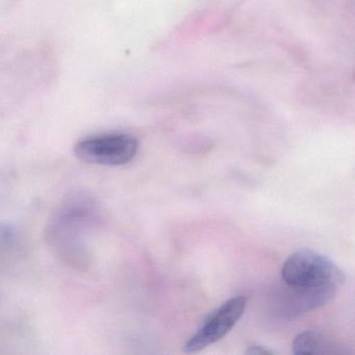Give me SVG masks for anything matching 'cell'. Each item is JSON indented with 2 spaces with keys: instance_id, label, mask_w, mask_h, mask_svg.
I'll return each instance as SVG.
<instances>
[{
  "instance_id": "6da1fadb",
  "label": "cell",
  "mask_w": 355,
  "mask_h": 355,
  "mask_svg": "<svg viewBox=\"0 0 355 355\" xmlns=\"http://www.w3.org/2000/svg\"><path fill=\"white\" fill-rule=\"evenodd\" d=\"M282 278L290 286L303 288H340L344 282V274L331 259L311 250L290 255L282 266Z\"/></svg>"
},
{
  "instance_id": "8992f818",
  "label": "cell",
  "mask_w": 355,
  "mask_h": 355,
  "mask_svg": "<svg viewBox=\"0 0 355 355\" xmlns=\"http://www.w3.org/2000/svg\"><path fill=\"white\" fill-rule=\"evenodd\" d=\"M248 354H259V355H263V354H272L271 350H268V349L263 348V347L261 346H253L251 347L249 350H247V352Z\"/></svg>"
},
{
  "instance_id": "3957f363",
  "label": "cell",
  "mask_w": 355,
  "mask_h": 355,
  "mask_svg": "<svg viewBox=\"0 0 355 355\" xmlns=\"http://www.w3.org/2000/svg\"><path fill=\"white\" fill-rule=\"evenodd\" d=\"M246 305L247 298L242 295L232 297L220 305L207 315L200 327L189 338L182 349L184 352L187 354L199 352L223 338L238 323Z\"/></svg>"
},
{
  "instance_id": "7a4b0ae2",
  "label": "cell",
  "mask_w": 355,
  "mask_h": 355,
  "mask_svg": "<svg viewBox=\"0 0 355 355\" xmlns=\"http://www.w3.org/2000/svg\"><path fill=\"white\" fill-rule=\"evenodd\" d=\"M138 148L136 137L124 132H110L83 139L74 147V155L86 163L121 166L136 157Z\"/></svg>"
},
{
  "instance_id": "277c9868",
  "label": "cell",
  "mask_w": 355,
  "mask_h": 355,
  "mask_svg": "<svg viewBox=\"0 0 355 355\" xmlns=\"http://www.w3.org/2000/svg\"><path fill=\"white\" fill-rule=\"evenodd\" d=\"M338 288H303L284 282L271 295V309L276 315L292 320L309 311L327 304L336 296Z\"/></svg>"
},
{
  "instance_id": "5b68a950",
  "label": "cell",
  "mask_w": 355,
  "mask_h": 355,
  "mask_svg": "<svg viewBox=\"0 0 355 355\" xmlns=\"http://www.w3.org/2000/svg\"><path fill=\"white\" fill-rule=\"evenodd\" d=\"M293 352L297 355L329 354L345 353L338 344L318 332H302L293 342Z\"/></svg>"
}]
</instances>
